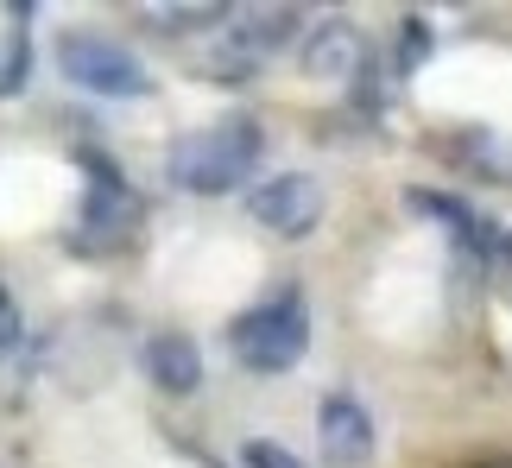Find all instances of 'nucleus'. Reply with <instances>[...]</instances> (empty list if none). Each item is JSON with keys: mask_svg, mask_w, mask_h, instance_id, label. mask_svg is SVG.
I'll use <instances>...</instances> for the list:
<instances>
[{"mask_svg": "<svg viewBox=\"0 0 512 468\" xmlns=\"http://www.w3.org/2000/svg\"><path fill=\"white\" fill-rule=\"evenodd\" d=\"M247 209H253V222H260L266 234H279V241H304V234L323 222L329 197H323V184L310 178V171H272L266 184H253Z\"/></svg>", "mask_w": 512, "mask_h": 468, "instance_id": "423d86ee", "label": "nucleus"}, {"mask_svg": "<svg viewBox=\"0 0 512 468\" xmlns=\"http://www.w3.org/2000/svg\"><path fill=\"white\" fill-rule=\"evenodd\" d=\"M405 203L418 209V216L437 222V228L449 234V241H456V247L468 253V260H494L500 228L487 222V216H475V209H468L462 197H449V190H424V184H418V190H405Z\"/></svg>", "mask_w": 512, "mask_h": 468, "instance_id": "6e6552de", "label": "nucleus"}, {"mask_svg": "<svg viewBox=\"0 0 512 468\" xmlns=\"http://www.w3.org/2000/svg\"><path fill=\"white\" fill-rule=\"evenodd\" d=\"M494 266L512 279V228H500V247H494Z\"/></svg>", "mask_w": 512, "mask_h": 468, "instance_id": "dca6fc26", "label": "nucleus"}, {"mask_svg": "<svg viewBox=\"0 0 512 468\" xmlns=\"http://www.w3.org/2000/svg\"><path fill=\"white\" fill-rule=\"evenodd\" d=\"M19 64H26V7L7 13V51H0V95L19 83Z\"/></svg>", "mask_w": 512, "mask_h": 468, "instance_id": "ddd939ff", "label": "nucleus"}, {"mask_svg": "<svg viewBox=\"0 0 512 468\" xmlns=\"http://www.w3.org/2000/svg\"><path fill=\"white\" fill-rule=\"evenodd\" d=\"M317 443L329 468H367L373 456V412L354 393H329L317 405Z\"/></svg>", "mask_w": 512, "mask_h": 468, "instance_id": "0eeeda50", "label": "nucleus"}, {"mask_svg": "<svg viewBox=\"0 0 512 468\" xmlns=\"http://www.w3.org/2000/svg\"><path fill=\"white\" fill-rule=\"evenodd\" d=\"M298 7H241L228 13L222 26L209 32V45L196 51V70L209 76V83H247V76H260L272 57H279L291 38H298Z\"/></svg>", "mask_w": 512, "mask_h": 468, "instance_id": "7ed1b4c3", "label": "nucleus"}, {"mask_svg": "<svg viewBox=\"0 0 512 468\" xmlns=\"http://www.w3.org/2000/svg\"><path fill=\"white\" fill-rule=\"evenodd\" d=\"M241 462H247V468H304V462H298V450H285L279 437H247Z\"/></svg>", "mask_w": 512, "mask_h": 468, "instance_id": "4468645a", "label": "nucleus"}, {"mask_svg": "<svg viewBox=\"0 0 512 468\" xmlns=\"http://www.w3.org/2000/svg\"><path fill=\"white\" fill-rule=\"evenodd\" d=\"M462 152L481 165V178H500V184H512V140H500V133H468V140H462Z\"/></svg>", "mask_w": 512, "mask_h": 468, "instance_id": "9b49d317", "label": "nucleus"}, {"mask_svg": "<svg viewBox=\"0 0 512 468\" xmlns=\"http://www.w3.org/2000/svg\"><path fill=\"white\" fill-rule=\"evenodd\" d=\"M19 336H26V323H19L13 298H7V291H0V367H7V361L19 355Z\"/></svg>", "mask_w": 512, "mask_h": 468, "instance_id": "2eb2a0df", "label": "nucleus"}, {"mask_svg": "<svg viewBox=\"0 0 512 468\" xmlns=\"http://www.w3.org/2000/svg\"><path fill=\"white\" fill-rule=\"evenodd\" d=\"M304 70L317 76V83H348V76H361V70H367L361 32H354L348 19H329V26L304 45Z\"/></svg>", "mask_w": 512, "mask_h": 468, "instance_id": "9d476101", "label": "nucleus"}, {"mask_svg": "<svg viewBox=\"0 0 512 468\" xmlns=\"http://www.w3.org/2000/svg\"><path fill=\"white\" fill-rule=\"evenodd\" d=\"M260 159H266V127L253 114H222V121L177 133L165 152V178L184 197H228L260 171Z\"/></svg>", "mask_w": 512, "mask_h": 468, "instance_id": "f257e3e1", "label": "nucleus"}, {"mask_svg": "<svg viewBox=\"0 0 512 468\" xmlns=\"http://www.w3.org/2000/svg\"><path fill=\"white\" fill-rule=\"evenodd\" d=\"M310 348V304L298 285L272 291V298L247 304L241 317L228 323V355L247 367V374H285L298 367Z\"/></svg>", "mask_w": 512, "mask_h": 468, "instance_id": "f03ea898", "label": "nucleus"}, {"mask_svg": "<svg viewBox=\"0 0 512 468\" xmlns=\"http://www.w3.org/2000/svg\"><path fill=\"white\" fill-rule=\"evenodd\" d=\"M51 51H57V70L89 95H114V102H121V95H146L152 89V70L108 32H76L70 26V32H57Z\"/></svg>", "mask_w": 512, "mask_h": 468, "instance_id": "39448f33", "label": "nucleus"}, {"mask_svg": "<svg viewBox=\"0 0 512 468\" xmlns=\"http://www.w3.org/2000/svg\"><path fill=\"white\" fill-rule=\"evenodd\" d=\"M140 222H146L140 190H133L108 159H89V184H83V209H76L70 247H83V253H121V247L140 241Z\"/></svg>", "mask_w": 512, "mask_h": 468, "instance_id": "20e7f679", "label": "nucleus"}, {"mask_svg": "<svg viewBox=\"0 0 512 468\" xmlns=\"http://www.w3.org/2000/svg\"><path fill=\"white\" fill-rule=\"evenodd\" d=\"M146 374L159 393H177L190 399L196 386H203V348H196V336H184V329H159V336H146Z\"/></svg>", "mask_w": 512, "mask_h": 468, "instance_id": "1a4fd4ad", "label": "nucleus"}, {"mask_svg": "<svg viewBox=\"0 0 512 468\" xmlns=\"http://www.w3.org/2000/svg\"><path fill=\"white\" fill-rule=\"evenodd\" d=\"M146 19L159 32H196V26H222L228 7H146Z\"/></svg>", "mask_w": 512, "mask_h": 468, "instance_id": "f8f14e48", "label": "nucleus"}]
</instances>
